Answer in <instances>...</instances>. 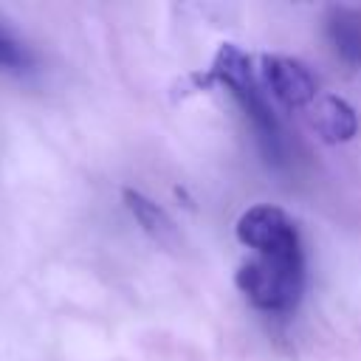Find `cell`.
Instances as JSON below:
<instances>
[{
  "label": "cell",
  "mask_w": 361,
  "mask_h": 361,
  "mask_svg": "<svg viewBox=\"0 0 361 361\" xmlns=\"http://www.w3.org/2000/svg\"><path fill=\"white\" fill-rule=\"evenodd\" d=\"M121 197H124L130 214L138 220V226H141L149 237H155L158 243H169V237H175V226H172L169 214H166L158 203H152L147 195H141V192H135V189H124Z\"/></svg>",
  "instance_id": "cell-7"
},
{
  "label": "cell",
  "mask_w": 361,
  "mask_h": 361,
  "mask_svg": "<svg viewBox=\"0 0 361 361\" xmlns=\"http://www.w3.org/2000/svg\"><path fill=\"white\" fill-rule=\"evenodd\" d=\"M257 79L262 93H271L282 107H310L316 102V79L307 71L305 62L279 56V54H262Z\"/></svg>",
  "instance_id": "cell-4"
},
{
  "label": "cell",
  "mask_w": 361,
  "mask_h": 361,
  "mask_svg": "<svg viewBox=\"0 0 361 361\" xmlns=\"http://www.w3.org/2000/svg\"><path fill=\"white\" fill-rule=\"evenodd\" d=\"M25 62H28V51L23 48V42L0 25V65L3 68H23Z\"/></svg>",
  "instance_id": "cell-8"
},
{
  "label": "cell",
  "mask_w": 361,
  "mask_h": 361,
  "mask_svg": "<svg viewBox=\"0 0 361 361\" xmlns=\"http://www.w3.org/2000/svg\"><path fill=\"white\" fill-rule=\"evenodd\" d=\"M237 240L254 254H296L302 251L296 223L276 206H251L237 220Z\"/></svg>",
  "instance_id": "cell-3"
},
{
  "label": "cell",
  "mask_w": 361,
  "mask_h": 361,
  "mask_svg": "<svg viewBox=\"0 0 361 361\" xmlns=\"http://www.w3.org/2000/svg\"><path fill=\"white\" fill-rule=\"evenodd\" d=\"M234 282L254 307L285 313L305 290V254H254L237 268Z\"/></svg>",
  "instance_id": "cell-1"
},
{
  "label": "cell",
  "mask_w": 361,
  "mask_h": 361,
  "mask_svg": "<svg viewBox=\"0 0 361 361\" xmlns=\"http://www.w3.org/2000/svg\"><path fill=\"white\" fill-rule=\"evenodd\" d=\"M206 79L209 85H223L237 102L240 107L245 110V116L254 121L268 155H279V124L265 102V93L259 87V79H257V71L251 65V56L234 45V42H223L212 59V68L206 71Z\"/></svg>",
  "instance_id": "cell-2"
},
{
  "label": "cell",
  "mask_w": 361,
  "mask_h": 361,
  "mask_svg": "<svg viewBox=\"0 0 361 361\" xmlns=\"http://www.w3.org/2000/svg\"><path fill=\"white\" fill-rule=\"evenodd\" d=\"M327 39L347 65H361V11L333 8L327 17Z\"/></svg>",
  "instance_id": "cell-6"
},
{
  "label": "cell",
  "mask_w": 361,
  "mask_h": 361,
  "mask_svg": "<svg viewBox=\"0 0 361 361\" xmlns=\"http://www.w3.org/2000/svg\"><path fill=\"white\" fill-rule=\"evenodd\" d=\"M310 127L322 141L341 144L358 133V116L338 96H316V102L310 104Z\"/></svg>",
  "instance_id": "cell-5"
}]
</instances>
